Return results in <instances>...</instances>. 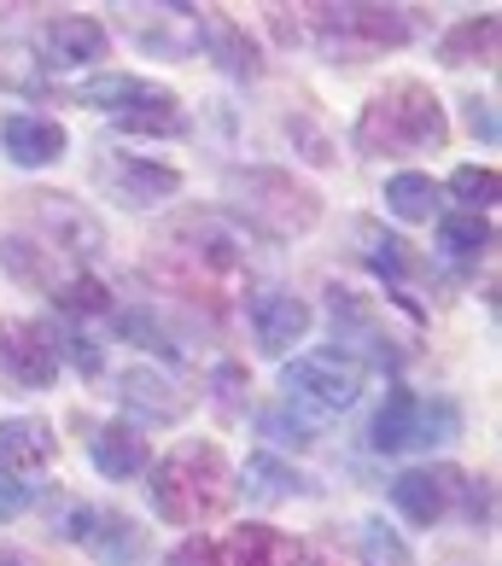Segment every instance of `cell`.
<instances>
[{
    "mask_svg": "<svg viewBox=\"0 0 502 566\" xmlns=\"http://www.w3.org/2000/svg\"><path fill=\"white\" fill-rule=\"evenodd\" d=\"M445 146H450L445 99L415 76L386 82L357 117V153L363 158H409V153H445Z\"/></svg>",
    "mask_w": 502,
    "mask_h": 566,
    "instance_id": "obj_1",
    "label": "cell"
},
{
    "mask_svg": "<svg viewBox=\"0 0 502 566\" xmlns=\"http://www.w3.org/2000/svg\"><path fill=\"white\" fill-rule=\"evenodd\" d=\"M146 496H153V514L170 520V526H205L234 502V468L222 461L211 438H187L153 468Z\"/></svg>",
    "mask_w": 502,
    "mask_h": 566,
    "instance_id": "obj_2",
    "label": "cell"
},
{
    "mask_svg": "<svg viewBox=\"0 0 502 566\" xmlns=\"http://www.w3.org/2000/svg\"><path fill=\"white\" fill-rule=\"evenodd\" d=\"M222 199L245 234L258 228L263 240H299L322 222V193L310 181L275 164H251V170H228L222 176Z\"/></svg>",
    "mask_w": 502,
    "mask_h": 566,
    "instance_id": "obj_3",
    "label": "cell"
},
{
    "mask_svg": "<svg viewBox=\"0 0 502 566\" xmlns=\"http://www.w3.org/2000/svg\"><path fill=\"white\" fill-rule=\"evenodd\" d=\"M158 251H170V258L194 263L211 281L228 286L245 269V258H251V234L228 211H187V217H176L170 228H164V245Z\"/></svg>",
    "mask_w": 502,
    "mask_h": 566,
    "instance_id": "obj_4",
    "label": "cell"
},
{
    "mask_svg": "<svg viewBox=\"0 0 502 566\" xmlns=\"http://www.w3.org/2000/svg\"><path fill=\"white\" fill-rule=\"evenodd\" d=\"M281 391H286V403H299L310 415H339L363 391V363L339 350H304L281 368Z\"/></svg>",
    "mask_w": 502,
    "mask_h": 566,
    "instance_id": "obj_5",
    "label": "cell"
},
{
    "mask_svg": "<svg viewBox=\"0 0 502 566\" xmlns=\"http://www.w3.org/2000/svg\"><path fill=\"white\" fill-rule=\"evenodd\" d=\"M310 24L327 41V53H386L409 41V12L397 7H310Z\"/></svg>",
    "mask_w": 502,
    "mask_h": 566,
    "instance_id": "obj_6",
    "label": "cell"
},
{
    "mask_svg": "<svg viewBox=\"0 0 502 566\" xmlns=\"http://www.w3.org/2000/svg\"><path fill=\"white\" fill-rule=\"evenodd\" d=\"M94 181L106 187V199L129 205V211H146V205H164V199L181 193V170H170V164H158V158H140V153H123V146L100 153Z\"/></svg>",
    "mask_w": 502,
    "mask_h": 566,
    "instance_id": "obj_7",
    "label": "cell"
},
{
    "mask_svg": "<svg viewBox=\"0 0 502 566\" xmlns=\"http://www.w3.org/2000/svg\"><path fill=\"white\" fill-rule=\"evenodd\" d=\"M327 316H333V345H339V356L363 350V363H374V368L404 363V350H397V339L386 333V322L374 316L368 298H357V292H345V286H327Z\"/></svg>",
    "mask_w": 502,
    "mask_h": 566,
    "instance_id": "obj_8",
    "label": "cell"
},
{
    "mask_svg": "<svg viewBox=\"0 0 502 566\" xmlns=\"http://www.w3.org/2000/svg\"><path fill=\"white\" fill-rule=\"evenodd\" d=\"M245 322H251V339H258L263 356H286L292 345L310 333V304L299 298V292H286V286H258L245 298Z\"/></svg>",
    "mask_w": 502,
    "mask_h": 566,
    "instance_id": "obj_9",
    "label": "cell"
},
{
    "mask_svg": "<svg viewBox=\"0 0 502 566\" xmlns=\"http://www.w3.org/2000/svg\"><path fill=\"white\" fill-rule=\"evenodd\" d=\"M30 205V217H35V228H41V245L53 251V258H94L100 251V222L82 211L76 199H65V193H30L24 199Z\"/></svg>",
    "mask_w": 502,
    "mask_h": 566,
    "instance_id": "obj_10",
    "label": "cell"
},
{
    "mask_svg": "<svg viewBox=\"0 0 502 566\" xmlns=\"http://www.w3.org/2000/svg\"><path fill=\"white\" fill-rule=\"evenodd\" d=\"M0 363L24 386H53L59 380V333L48 322H7L0 327Z\"/></svg>",
    "mask_w": 502,
    "mask_h": 566,
    "instance_id": "obj_11",
    "label": "cell"
},
{
    "mask_svg": "<svg viewBox=\"0 0 502 566\" xmlns=\"http://www.w3.org/2000/svg\"><path fill=\"white\" fill-rule=\"evenodd\" d=\"M117 397H123V409H129V415H140V421H158V427H170V421H181V415L194 409V397H187L170 374L153 368V363L123 368Z\"/></svg>",
    "mask_w": 502,
    "mask_h": 566,
    "instance_id": "obj_12",
    "label": "cell"
},
{
    "mask_svg": "<svg viewBox=\"0 0 502 566\" xmlns=\"http://www.w3.org/2000/svg\"><path fill=\"white\" fill-rule=\"evenodd\" d=\"M462 491V473L456 468H409L391 479V502L404 509L409 526H438L450 514V496Z\"/></svg>",
    "mask_w": 502,
    "mask_h": 566,
    "instance_id": "obj_13",
    "label": "cell"
},
{
    "mask_svg": "<svg viewBox=\"0 0 502 566\" xmlns=\"http://www.w3.org/2000/svg\"><path fill=\"white\" fill-rule=\"evenodd\" d=\"M41 53H48V65H59V71L100 65V59H106V24L88 12H53L48 30H41Z\"/></svg>",
    "mask_w": 502,
    "mask_h": 566,
    "instance_id": "obj_14",
    "label": "cell"
},
{
    "mask_svg": "<svg viewBox=\"0 0 502 566\" xmlns=\"http://www.w3.org/2000/svg\"><path fill=\"white\" fill-rule=\"evenodd\" d=\"M0 146H7V158L18 164V170H48V164L65 158V123L41 117V112H12L7 123H0Z\"/></svg>",
    "mask_w": 502,
    "mask_h": 566,
    "instance_id": "obj_15",
    "label": "cell"
},
{
    "mask_svg": "<svg viewBox=\"0 0 502 566\" xmlns=\"http://www.w3.org/2000/svg\"><path fill=\"white\" fill-rule=\"evenodd\" d=\"M53 455H59V438L41 415H12V421H0V468L12 479L30 485L35 473L53 468Z\"/></svg>",
    "mask_w": 502,
    "mask_h": 566,
    "instance_id": "obj_16",
    "label": "cell"
},
{
    "mask_svg": "<svg viewBox=\"0 0 502 566\" xmlns=\"http://www.w3.org/2000/svg\"><path fill=\"white\" fill-rule=\"evenodd\" d=\"M65 537L88 543V549L106 560V566H135V555H140L135 520H129V514H117V509H76Z\"/></svg>",
    "mask_w": 502,
    "mask_h": 566,
    "instance_id": "obj_17",
    "label": "cell"
},
{
    "mask_svg": "<svg viewBox=\"0 0 502 566\" xmlns=\"http://www.w3.org/2000/svg\"><path fill=\"white\" fill-rule=\"evenodd\" d=\"M199 41H205V53H211L228 76H240V82H258L263 76L258 41H251L245 24H234L228 12H199Z\"/></svg>",
    "mask_w": 502,
    "mask_h": 566,
    "instance_id": "obj_18",
    "label": "cell"
},
{
    "mask_svg": "<svg viewBox=\"0 0 502 566\" xmlns=\"http://www.w3.org/2000/svg\"><path fill=\"white\" fill-rule=\"evenodd\" d=\"M88 461L106 479H140L146 468H153V444L129 427V421H112V427H100L94 432V444H88Z\"/></svg>",
    "mask_w": 502,
    "mask_h": 566,
    "instance_id": "obj_19",
    "label": "cell"
},
{
    "mask_svg": "<svg viewBox=\"0 0 502 566\" xmlns=\"http://www.w3.org/2000/svg\"><path fill=\"white\" fill-rule=\"evenodd\" d=\"M304 549H299V537H286L275 526H240L234 537H228V566H299Z\"/></svg>",
    "mask_w": 502,
    "mask_h": 566,
    "instance_id": "obj_20",
    "label": "cell"
},
{
    "mask_svg": "<svg viewBox=\"0 0 502 566\" xmlns=\"http://www.w3.org/2000/svg\"><path fill=\"white\" fill-rule=\"evenodd\" d=\"M234 491H245L251 502H286V496H304L310 479L292 473L286 461H275V455H245V473H240Z\"/></svg>",
    "mask_w": 502,
    "mask_h": 566,
    "instance_id": "obj_21",
    "label": "cell"
},
{
    "mask_svg": "<svg viewBox=\"0 0 502 566\" xmlns=\"http://www.w3.org/2000/svg\"><path fill=\"white\" fill-rule=\"evenodd\" d=\"M438 59H445V65H491L496 59V12L462 18V24L438 41Z\"/></svg>",
    "mask_w": 502,
    "mask_h": 566,
    "instance_id": "obj_22",
    "label": "cell"
},
{
    "mask_svg": "<svg viewBox=\"0 0 502 566\" xmlns=\"http://www.w3.org/2000/svg\"><path fill=\"white\" fill-rule=\"evenodd\" d=\"M415 409H421V397L404 391V386H391L386 403H380V415H374V438H368V444L380 450V455L409 450V444H415Z\"/></svg>",
    "mask_w": 502,
    "mask_h": 566,
    "instance_id": "obj_23",
    "label": "cell"
},
{
    "mask_svg": "<svg viewBox=\"0 0 502 566\" xmlns=\"http://www.w3.org/2000/svg\"><path fill=\"white\" fill-rule=\"evenodd\" d=\"M432 205H438L432 176L404 170V176H391V181H386V211H391L397 222H427V217H432Z\"/></svg>",
    "mask_w": 502,
    "mask_h": 566,
    "instance_id": "obj_24",
    "label": "cell"
},
{
    "mask_svg": "<svg viewBox=\"0 0 502 566\" xmlns=\"http://www.w3.org/2000/svg\"><path fill=\"white\" fill-rule=\"evenodd\" d=\"M438 245H445L450 258H479V251L491 245V222H485V217H473V211L438 217Z\"/></svg>",
    "mask_w": 502,
    "mask_h": 566,
    "instance_id": "obj_25",
    "label": "cell"
},
{
    "mask_svg": "<svg viewBox=\"0 0 502 566\" xmlns=\"http://www.w3.org/2000/svg\"><path fill=\"white\" fill-rule=\"evenodd\" d=\"M363 258H368V269L374 275H386V281H404L409 269H415V251L397 240V234H386V228H363Z\"/></svg>",
    "mask_w": 502,
    "mask_h": 566,
    "instance_id": "obj_26",
    "label": "cell"
},
{
    "mask_svg": "<svg viewBox=\"0 0 502 566\" xmlns=\"http://www.w3.org/2000/svg\"><path fill=\"white\" fill-rule=\"evenodd\" d=\"M450 193L462 199L473 217H485V205H496V193H502V181H496L491 164H462V170L450 176Z\"/></svg>",
    "mask_w": 502,
    "mask_h": 566,
    "instance_id": "obj_27",
    "label": "cell"
},
{
    "mask_svg": "<svg viewBox=\"0 0 502 566\" xmlns=\"http://www.w3.org/2000/svg\"><path fill=\"white\" fill-rule=\"evenodd\" d=\"M53 304L65 310V316H106V310H112V292H106V281L76 275V281H65V286H53Z\"/></svg>",
    "mask_w": 502,
    "mask_h": 566,
    "instance_id": "obj_28",
    "label": "cell"
},
{
    "mask_svg": "<svg viewBox=\"0 0 502 566\" xmlns=\"http://www.w3.org/2000/svg\"><path fill=\"white\" fill-rule=\"evenodd\" d=\"M456 432H462V409L450 397H432V403L415 409V444H450Z\"/></svg>",
    "mask_w": 502,
    "mask_h": 566,
    "instance_id": "obj_29",
    "label": "cell"
},
{
    "mask_svg": "<svg viewBox=\"0 0 502 566\" xmlns=\"http://www.w3.org/2000/svg\"><path fill=\"white\" fill-rule=\"evenodd\" d=\"M363 560H368V566H415L409 543L397 537L386 520H368V526H363Z\"/></svg>",
    "mask_w": 502,
    "mask_h": 566,
    "instance_id": "obj_30",
    "label": "cell"
},
{
    "mask_svg": "<svg viewBox=\"0 0 502 566\" xmlns=\"http://www.w3.org/2000/svg\"><path fill=\"white\" fill-rule=\"evenodd\" d=\"M164 566H222V549L211 537H187V543H176L170 549V560Z\"/></svg>",
    "mask_w": 502,
    "mask_h": 566,
    "instance_id": "obj_31",
    "label": "cell"
},
{
    "mask_svg": "<svg viewBox=\"0 0 502 566\" xmlns=\"http://www.w3.org/2000/svg\"><path fill=\"white\" fill-rule=\"evenodd\" d=\"M263 432L275 438V444H286V450H310V444H316V432H310L304 421H286V415H263Z\"/></svg>",
    "mask_w": 502,
    "mask_h": 566,
    "instance_id": "obj_32",
    "label": "cell"
},
{
    "mask_svg": "<svg viewBox=\"0 0 502 566\" xmlns=\"http://www.w3.org/2000/svg\"><path fill=\"white\" fill-rule=\"evenodd\" d=\"M35 502V485H24V479H12L7 468H0V520H18Z\"/></svg>",
    "mask_w": 502,
    "mask_h": 566,
    "instance_id": "obj_33",
    "label": "cell"
},
{
    "mask_svg": "<svg viewBox=\"0 0 502 566\" xmlns=\"http://www.w3.org/2000/svg\"><path fill=\"white\" fill-rule=\"evenodd\" d=\"M240 391H245V368L222 363L217 368V403H222V415H240Z\"/></svg>",
    "mask_w": 502,
    "mask_h": 566,
    "instance_id": "obj_34",
    "label": "cell"
},
{
    "mask_svg": "<svg viewBox=\"0 0 502 566\" xmlns=\"http://www.w3.org/2000/svg\"><path fill=\"white\" fill-rule=\"evenodd\" d=\"M473 135L496 140V117H491V106H479V99H473Z\"/></svg>",
    "mask_w": 502,
    "mask_h": 566,
    "instance_id": "obj_35",
    "label": "cell"
},
{
    "mask_svg": "<svg viewBox=\"0 0 502 566\" xmlns=\"http://www.w3.org/2000/svg\"><path fill=\"white\" fill-rule=\"evenodd\" d=\"M0 566H30L24 555H12V549H0Z\"/></svg>",
    "mask_w": 502,
    "mask_h": 566,
    "instance_id": "obj_36",
    "label": "cell"
}]
</instances>
